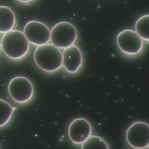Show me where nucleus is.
Here are the masks:
<instances>
[{
    "mask_svg": "<svg viewBox=\"0 0 149 149\" xmlns=\"http://www.w3.org/2000/svg\"><path fill=\"white\" fill-rule=\"evenodd\" d=\"M1 47L7 57L16 60L23 58L28 53L30 43L22 31L11 30L3 35Z\"/></svg>",
    "mask_w": 149,
    "mask_h": 149,
    "instance_id": "nucleus-1",
    "label": "nucleus"
},
{
    "mask_svg": "<svg viewBox=\"0 0 149 149\" xmlns=\"http://www.w3.org/2000/svg\"><path fill=\"white\" fill-rule=\"evenodd\" d=\"M34 59L37 66L47 72H56L62 66V54L52 44L37 47L34 53Z\"/></svg>",
    "mask_w": 149,
    "mask_h": 149,
    "instance_id": "nucleus-2",
    "label": "nucleus"
},
{
    "mask_svg": "<svg viewBox=\"0 0 149 149\" xmlns=\"http://www.w3.org/2000/svg\"><path fill=\"white\" fill-rule=\"evenodd\" d=\"M76 28L72 23L61 22L55 24L51 31L50 40L52 45L61 49L73 45L77 38Z\"/></svg>",
    "mask_w": 149,
    "mask_h": 149,
    "instance_id": "nucleus-3",
    "label": "nucleus"
},
{
    "mask_svg": "<svg viewBox=\"0 0 149 149\" xmlns=\"http://www.w3.org/2000/svg\"><path fill=\"white\" fill-rule=\"evenodd\" d=\"M8 93L12 99L18 103L28 102L34 94L33 85L26 77L17 76L12 79L8 86Z\"/></svg>",
    "mask_w": 149,
    "mask_h": 149,
    "instance_id": "nucleus-4",
    "label": "nucleus"
},
{
    "mask_svg": "<svg viewBox=\"0 0 149 149\" xmlns=\"http://www.w3.org/2000/svg\"><path fill=\"white\" fill-rule=\"evenodd\" d=\"M128 144L135 149H145L149 145V126L148 123L138 121L132 123L126 133Z\"/></svg>",
    "mask_w": 149,
    "mask_h": 149,
    "instance_id": "nucleus-5",
    "label": "nucleus"
},
{
    "mask_svg": "<svg viewBox=\"0 0 149 149\" xmlns=\"http://www.w3.org/2000/svg\"><path fill=\"white\" fill-rule=\"evenodd\" d=\"M116 43L120 49L129 55H135L140 53L144 45L143 40L135 31L127 29L118 34Z\"/></svg>",
    "mask_w": 149,
    "mask_h": 149,
    "instance_id": "nucleus-6",
    "label": "nucleus"
},
{
    "mask_svg": "<svg viewBox=\"0 0 149 149\" xmlns=\"http://www.w3.org/2000/svg\"><path fill=\"white\" fill-rule=\"evenodd\" d=\"M23 33L29 43L37 46L47 44L50 40V29L46 24L39 21L28 22L24 26Z\"/></svg>",
    "mask_w": 149,
    "mask_h": 149,
    "instance_id": "nucleus-7",
    "label": "nucleus"
},
{
    "mask_svg": "<svg viewBox=\"0 0 149 149\" xmlns=\"http://www.w3.org/2000/svg\"><path fill=\"white\" fill-rule=\"evenodd\" d=\"M92 132L90 123L83 118L73 120L68 127L69 137L75 144H82L90 137Z\"/></svg>",
    "mask_w": 149,
    "mask_h": 149,
    "instance_id": "nucleus-8",
    "label": "nucleus"
},
{
    "mask_svg": "<svg viewBox=\"0 0 149 149\" xmlns=\"http://www.w3.org/2000/svg\"><path fill=\"white\" fill-rule=\"evenodd\" d=\"M83 58L81 50L75 45L64 49L62 53V65L68 73H75L82 66Z\"/></svg>",
    "mask_w": 149,
    "mask_h": 149,
    "instance_id": "nucleus-9",
    "label": "nucleus"
},
{
    "mask_svg": "<svg viewBox=\"0 0 149 149\" xmlns=\"http://www.w3.org/2000/svg\"><path fill=\"white\" fill-rule=\"evenodd\" d=\"M15 23L13 11L8 6H0V33H5L12 30Z\"/></svg>",
    "mask_w": 149,
    "mask_h": 149,
    "instance_id": "nucleus-10",
    "label": "nucleus"
},
{
    "mask_svg": "<svg viewBox=\"0 0 149 149\" xmlns=\"http://www.w3.org/2000/svg\"><path fill=\"white\" fill-rule=\"evenodd\" d=\"M16 109L7 101L0 99V127L9 122Z\"/></svg>",
    "mask_w": 149,
    "mask_h": 149,
    "instance_id": "nucleus-11",
    "label": "nucleus"
},
{
    "mask_svg": "<svg viewBox=\"0 0 149 149\" xmlns=\"http://www.w3.org/2000/svg\"><path fill=\"white\" fill-rule=\"evenodd\" d=\"M136 33L143 40H149V15H143L140 17L135 24Z\"/></svg>",
    "mask_w": 149,
    "mask_h": 149,
    "instance_id": "nucleus-12",
    "label": "nucleus"
},
{
    "mask_svg": "<svg viewBox=\"0 0 149 149\" xmlns=\"http://www.w3.org/2000/svg\"><path fill=\"white\" fill-rule=\"evenodd\" d=\"M81 149H109L107 142L100 136H91L81 144Z\"/></svg>",
    "mask_w": 149,
    "mask_h": 149,
    "instance_id": "nucleus-13",
    "label": "nucleus"
},
{
    "mask_svg": "<svg viewBox=\"0 0 149 149\" xmlns=\"http://www.w3.org/2000/svg\"><path fill=\"white\" fill-rule=\"evenodd\" d=\"M1 42L0 41V49H1Z\"/></svg>",
    "mask_w": 149,
    "mask_h": 149,
    "instance_id": "nucleus-14",
    "label": "nucleus"
}]
</instances>
